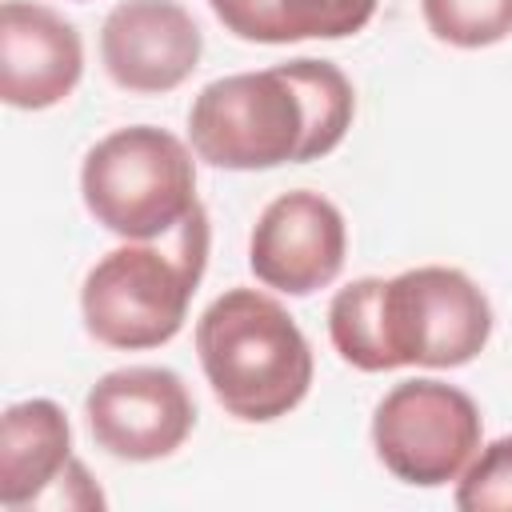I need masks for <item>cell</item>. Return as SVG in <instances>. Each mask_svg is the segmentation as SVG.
<instances>
[{"mask_svg": "<svg viewBox=\"0 0 512 512\" xmlns=\"http://www.w3.org/2000/svg\"><path fill=\"white\" fill-rule=\"evenodd\" d=\"M196 356L216 404L244 424L288 416L316 376L300 324L276 296L256 288H228L200 312Z\"/></svg>", "mask_w": 512, "mask_h": 512, "instance_id": "obj_4", "label": "cell"}, {"mask_svg": "<svg viewBox=\"0 0 512 512\" xmlns=\"http://www.w3.org/2000/svg\"><path fill=\"white\" fill-rule=\"evenodd\" d=\"M80 196L104 232L120 240H156L200 204L196 160L168 128L128 124L88 148Z\"/></svg>", "mask_w": 512, "mask_h": 512, "instance_id": "obj_5", "label": "cell"}, {"mask_svg": "<svg viewBox=\"0 0 512 512\" xmlns=\"http://www.w3.org/2000/svg\"><path fill=\"white\" fill-rule=\"evenodd\" d=\"M204 52V36L180 0H120L100 24L108 80L136 96L180 88Z\"/></svg>", "mask_w": 512, "mask_h": 512, "instance_id": "obj_10", "label": "cell"}, {"mask_svg": "<svg viewBox=\"0 0 512 512\" xmlns=\"http://www.w3.org/2000/svg\"><path fill=\"white\" fill-rule=\"evenodd\" d=\"M352 116V80L332 60L300 56L204 84L188 108V140L212 168L268 172L336 152Z\"/></svg>", "mask_w": 512, "mask_h": 512, "instance_id": "obj_1", "label": "cell"}, {"mask_svg": "<svg viewBox=\"0 0 512 512\" xmlns=\"http://www.w3.org/2000/svg\"><path fill=\"white\" fill-rule=\"evenodd\" d=\"M420 16L440 44L464 52L512 36V0H420Z\"/></svg>", "mask_w": 512, "mask_h": 512, "instance_id": "obj_13", "label": "cell"}, {"mask_svg": "<svg viewBox=\"0 0 512 512\" xmlns=\"http://www.w3.org/2000/svg\"><path fill=\"white\" fill-rule=\"evenodd\" d=\"M328 336L360 372L460 368L492 336V304L480 284L444 264L408 268L392 280L360 276L328 304Z\"/></svg>", "mask_w": 512, "mask_h": 512, "instance_id": "obj_2", "label": "cell"}, {"mask_svg": "<svg viewBox=\"0 0 512 512\" xmlns=\"http://www.w3.org/2000/svg\"><path fill=\"white\" fill-rule=\"evenodd\" d=\"M84 416L96 448L128 464L172 456L196 428L188 384L172 368L156 364L104 372L84 396Z\"/></svg>", "mask_w": 512, "mask_h": 512, "instance_id": "obj_7", "label": "cell"}, {"mask_svg": "<svg viewBox=\"0 0 512 512\" xmlns=\"http://www.w3.org/2000/svg\"><path fill=\"white\" fill-rule=\"evenodd\" d=\"M484 440L476 400L436 376L392 384L372 412L376 460L412 488H444L460 480Z\"/></svg>", "mask_w": 512, "mask_h": 512, "instance_id": "obj_6", "label": "cell"}, {"mask_svg": "<svg viewBox=\"0 0 512 512\" xmlns=\"http://www.w3.org/2000/svg\"><path fill=\"white\" fill-rule=\"evenodd\" d=\"M76 4H84V0H76Z\"/></svg>", "mask_w": 512, "mask_h": 512, "instance_id": "obj_15", "label": "cell"}, {"mask_svg": "<svg viewBox=\"0 0 512 512\" xmlns=\"http://www.w3.org/2000/svg\"><path fill=\"white\" fill-rule=\"evenodd\" d=\"M348 256V228L340 208L308 188L276 196L252 224L248 268L252 276L284 296H312L328 288Z\"/></svg>", "mask_w": 512, "mask_h": 512, "instance_id": "obj_9", "label": "cell"}, {"mask_svg": "<svg viewBox=\"0 0 512 512\" xmlns=\"http://www.w3.org/2000/svg\"><path fill=\"white\" fill-rule=\"evenodd\" d=\"M216 20L248 44L344 40L368 28L380 0H208Z\"/></svg>", "mask_w": 512, "mask_h": 512, "instance_id": "obj_12", "label": "cell"}, {"mask_svg": "<svg viewBox=\"0 0 512 512\" xmlns=\"http://www.w3.org/2000/svg\"><path fill=\"white\" fill-rule=\"evenodd\" d=\"M0 504L24 508H104L88 468L72 456V424L48 396L4 408L0 420Z\"/></svg>", "mask_w": 512, "mask_h": 512, "instance_id": "obj_8", "label": "cell"}, {"mask_svg": "<svg viewBox=\"0 0 512 512\" xmlns=\"http://www.w3.org/2000/svg\"><path fill=\"white\" fill-rule=\"evenodd\" d=\"M460 512H512V436L480 444L456 480Z\"/></svg>", "mask_w": 512, "mask_h": 512, "instance_id": "obj_14", "label": "cell"}, {"mask_svg": "<svg viewBox=\"0 0 512 512\" xmlns=\"http://www.w3.org/2000/svg\"><path fill=\"white\" fill-rule=\"evenodd\" d=\"M84 76L80 32L32 0L0 4V100L20 112H44L72 96Z\"/></svg>", "mask_w": 512, "mask_h": 512, "instance_id": "obj_11", "label": "cell"}, {"mask_svg": "<svg viewBox=\"0 0 512 512\" xmlns=\"http://www.w3.org/2000/svg\"><path fill=\"white\" fill-rule=\"evenodd\" d=\"M212 228L204 204H196L168 236L124 240L104 252L80 288L84 332L116 352H144L168 344L204 280Z\"/></svg>", "mask_w": 512, "mask_h": 512, "instance_id": "obj_3", "label": "cell"}]
</instances>
